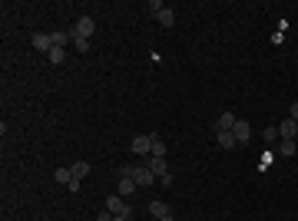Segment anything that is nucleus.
I'll return each mask as SVG.
<instances>
[{
	"mask_svg": "<svg viewBox=\"0 0 298 221\" xmlns=\"http://www.w3.org/2000/svg\"><path fill=\"white\" fill-rule=\"evenodd\" d=\"M106 211H110V215H119V218H132V208L123 202V195H110V198H106Z\"/></svg>",
	"mask_w": 298,
	"mask_h": 221,
	"instance_id": "obj_1",
	"label": "nucleus"
},
{
	"mask_svg": "<svg viewBox=\"0 0 298 221\" xmlns=\"http://www.w3.org/2000/svg\"><path fill=\"white\" fill-rule=\"evenodd\" d=\"M132 182L139 185V188H149V185L156 182V175H152V168L146 162H139V165H132Z\"/></svg>",
	"mask_w": 298,
	"mask_h": 221,
	"instance_id": "obj_2",
	"label": "nucleus"
},
{
	"mask_svg": "<svg viewBox=\"0 0 298 221\" xmlns=\"http://www.w3.org/2000/svg\"><path fill=\"white\" fill-rule=\"evenodd\" d=\"M152 142H156V135H152V132H149V135H136V139L130 142V148L136 152V155H139V159H143V155L149 159V152H152Z\"/></svg>",
	"mask_w": 298,
	"mask_h": 221,
	"instance_id": "obj_3",
	"label": "nucleus"
},
{
	"mask_svg": "<svg viewBox=\"0 0 298 221\" xmlns=\"http://www.w3.org/2000/svg\"><path fill=\"white\" fill-rule=\"evenodd\" d=\"M93 30H96V23H93V17H80L73 23V30H70V37H93Z\"/></svg>",
	"mask_w": 298,
	"mask_h": 221,
	"instance_id": "obj_4",
	"label": "nucleus"
},
{
	"mask_svg": "<svg viewBox=\"0 0 298 221\" xmlns=\"http://www.w3.org/2000/svg\"><path fill=\"white\" fill-rule=\"evenodd\" d=\"M149 215L159 221V218H166V215H172V208H169V202H163V198H152V202H149Z\"/></svg>",
	"mask_w": 298,
	"mask_h": 221,
	"instance_id": "obj_5",
	"label": "nucleus"
},
{
	"mask_svg": "<svg viewBox=\"0 0 298 221\" xmlns=\"http://www.w3.org/2000/svg\"><path fill=\"white\" fill-rule=\"evenodd\" d=\"M232 135H235V142H248V139H252V126H248L245 119H239V122L232 126Z\"/></svg>",
	"mask_w": 298,
	"mask_h": 221,
	"instance_id": "obj_6",
	"label": "nucleus"
},
{
	"mask_svg": "<svg viewBox=\"0 0 298 221\" xmlns=\"http://www.w3.org/2000/svg\"><path fill=\"white\" fill-rule=\"evenodd\" d=\"M33 50L50 53V50H53V37H50V33H33Z\"/></svg>",
	"mask_w": 298,
	"mask_h": 221,
	"instance_id": "obj_7",
	"label": "nucleus"
},
{
	"mask_svg": "<svg viewBox=\"0 0 298 221\" xmlns=\"http://www.w3.org/2000/svg\"><path fill=\"white\" fill-rule=\"evenodd\" d=\"M279 135H281V139H288V142H295V135H298V122H295V119H285V122L279 126Z\"/></svg>",
	"mask_w": 298,
	"mask_h": 221,
	"instance_id": "obj_8",
	"label": "nucleus"
},
{
	"mask_svg": "<svg viewBox=\"0 0 298 221\" xmlns=\"http://www.w3.org/2000/svg\"><path fill=\"white\" fill-rule=\"evenodd\" d=\"M146 165L152 168V175H156V178L169 175V172H166V159H156V155H149V159H146Z\"/></svg>",
	"mask_w": 298,
	"mask_h": 221,
	"instance_id": "obj_9",
	"label": "nucleus"
},
{
	"mask_svg": "<svg viewBox=\"0 0 298 221\" xmlns=\"http://www.w3.org/2000/svg\"><path fill=\"white\" fill-rule=\"evenodd\" d=\"M215 139H219V146H222V148L239 146V142H235V135H232V129H215Z\"/></svg>",
	"mask_w": 298,
	"mask_h": 221,
	"instance_id": "obj_10",
	"label": "nucleus"
},
{
	"mask_svg": "<svg viewBox=\"0 0 298 221\" xmlns=\"http://www.w3.org/2000/svg\"><path fill=\"white\" fill-rule=\"evenodd\" d=\"M235 122H239V116H235V112H222V116H219V122H215V129H232Z\"/></svg>",
	"mask_w": 298,
	"mask_h": 221,
	"instance_id": "obj_11",
	"label": "nucleus"
},
{
	"mask_svg": "<svg viewBox=\"0 0 298 221\" xmlns=\"http://www.w3.org/2000/svg\"><path fill=\"white\" fill-rule=\"evenodd\" d=\"M156 20H159V23H163V27H172V23H176V14H172V7H163V10H159V14H156Z\"/></svg>",
	"mask_w": 298,
	"mask_h": 221,
	"instance_id": "obj_12",
	"label": "nucleus"
},
{
	"mask_svg": "<svg viewBox=\"0 0 298 221\" xmlns=\"http://www.w3.org/2000/svg\"><path fill=\"white\" fill-rule=\"evenodd\" d=\"M298 152V142H288V139H281L279 142V155H285V159H292Z\"/></svg>",
	"mask_w": 298,
	"mask_h": 221,
	"instance_id": "obj_13",
	"label": "nucleus"
},
{
	"mask_svg": "<svg viewBox=\"0 0 298 221\" xmlns=\"http://www.w3.org/2000/svg\"><path fill=\"white\" fill-rule=\"evenodd\" d=\"M139 185L132 182V178H119V188H116V195H132Z\"/></svg>",
	"mask_w": 298,
	"mask_h": 221,
	"instance_id": "obj_14",
	"label": "nucleus"
},
{
	"mask_svg": "<svg viewBox=\"0 0 298 221\" xmlns=\"http://www.w3.org/2000/svg\"><path fill=\"white\" fill-rule=\"evenodd\" d=\"M53 178H56V185H70L73 182V172H70V168H56Z\"/></svg>",
	"mask_w": 298,
	"mask_h": 221,
	"instance_id": "obj_15",
	"label": "nucleus"
},
{
	"mask_svg": "<svg viewBox=\"0 0 298 221\" xmlns=\"http://www.w3.org/2000/svg\"><path fill=\"white\" fill-rule=\"evenodd\" d=\"M70 172H73V178H80V182H83V178H86V172H90V165H86V162H73V165H70Z\"/></svg>",
	"mask_w": 298,
	"mask_h": 221,
	"instance_id": "obj_16",
	"label": "nucleus"
},
{
	"mask_svg": "<svg viewBox=\"0 0 298 221\" xmlns=\"http://www.w3.org/2000/svg\"><path fill=\"white\" fill-rule=\"evenodd\" d=\"M262 139H265V142H281V135H279V126H265V132H262Z\"/></svg>",
	"mask_w": 298,
	"mask_h": 221,
	"instance_id": "obj_17",
	"label": "nucleus"
},
{
	"mask_svg": "<svg viewBox=\"0 0 298 221\" xmlns=\"http://www.w3.org/2000/svg\"><path fill=\"white\" fill-rule=\"evenodd\" d=\"M47 59H50V63H56V66H60V63L66 59V53H63V46H53V50L47 53Z\"/></svg>",
	"mask_w": 298,
	"mask_h": 221,
	"instance_id": "obj_18",
	"label": "nucleus"
},
{
	"mask_svg": "<svg viewBox=\"0 0 298 221\" xmlns=\"http://www.w3.org/2000/svg\"><path fill=\"white\" fill-rule=\"evenodd\" d=\"M149 155H156V159H166V142H159V135H156V142H152V152Z\"/></svg>",
	"mask_w": 298,
	"mask_h": 221,
	"instance_id": "obj_19",
	"label": "nucleus"
},
{
	"mask_svg": "<svg viewBox=\"0 0 298 221\" xmlns=\"http://www.w3.org/2000/svg\"><path fill=\"white\" fill-rule=\"evenodd\" d=\"M50 37H53V46H66V43H70V33H60V30H56V33H50Z\"/></svg>",
	"mask_w": 298,
	"mask_h": 221,
	"instance_id": "obj_20",
	"label": "nucleus"
},
{
	"mask_svg": "<svg viewBox=\"0 0 298 221\" xmlns=\"http://www.w3.org/2000/svg\"><path fill=\"white\" fill-rule=\"evenodd\" d=\"M73 43H76V50H80V53H86V50H90V40H86V37H73Z\"/></svg>",
	"mask_w": 298,
	"mask_h": 221,
	"instance_id": "obj_21",
	"label": "nucleus"
},
{
	"mask_svg": "<svg viewBox=\"0 0 298 221\" xmlns=\"http://www.w3.org/2000/svg\"><path fill=\"white\" fill-rule=\"evenodd\" d=\"M163 7H166V3H159V0H149V3H146V10H149V14H152V17H156V14H159Z\"/></svg>",
	"mask_w": 298,
	"mask_h": 221,
	"instance_id": "obj_22",
	"label": "nucleus"
},
{
	"mask_svg": "<svg viewBox=\"0 0 298 221\" xmlns=\"http://www.w3.org/2000/svg\"><path fill=\"white\" fill-rule=\"evenodd\" d=\"M116 175H119V178H132V165H119V168H116Z\"/></svg>",
	"mask_w": 298,
	"mask_h": 221,
	"instance_id": "obj_23",
	"label": "nucleus"
},
{
	"mask_svg": "<svg viewBox=\"0 0 298 221\" xmlns=\"http://www.w3.org/2000/svg\"><path fill=\"white\" fill-rule=\"evenodd\" d=\"M288 119H295V122H298V99L292 103V109H288Z\"/></svg>",
	"mask_w": 298,
	"mask_h": 221,
	"instance_id": "obj_24",
	"label": "nucleus"
},
{
	"mask_svg": "<svg viewBox=\"0 0 298 221\" xmlns=\"http://www.w3.org/2000/svg\"><path fill=\"white\" fill-rule=\"evenodd\" d=\"M96 221H113V215H110V211H106V208H103V211L96 215Z\"/></svg>",
	"mask_w": 298,
	"mask_h": 221,
	"instance_id": "obj_25",
	"label": "nucleus"
},
{
	"mask_svg": "<svg viewBox=\"0 0 298 221\" xmlns=\"http://www.w3.org/2000/svg\"><path fill=\"white\" fill-rule=\"evenodd\" d=\"M113 221H130V218H119V215H113Z\"/></svg>",
	"mask_w": 298,
	"mask_h": 221,
	"instance_id": "obj_26",
	"label": "nucleus"
},
{
	"mask_svg": "<svg viewBox=\"0 0 298 221\" xmlns=\"http://www.w3.org/2000/svg\"><path fill=\"white\" fill-rule=\"evenodd\" d=\"M159 221H176V218H172V215H166V218H159Z\"/></svg>",
	"mask_w": 298,
	"mask_h": 221,
	"instance_id": "obj_27",
	"label": "nucleus"
}]
</instances>
